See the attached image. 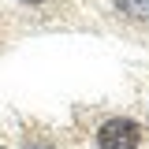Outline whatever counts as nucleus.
<instances>
[{
  "label": "nucleus",
  "instance_id": "obj_3",
  "mask_svg": "<svg viewBox=\"0 0 149 149\" xmlns=\"http://www.w3.org/2000/svg\"><path fill=\"white\" fill-rule=\"evenodd\" d=\"M22 149H56V146H52V142H45V138H34V134H26Z\"/></svg>",
  "mask_w": 149,
  "mask_h": 149
},
{
  "label": "nucleus",
  "instance_id": "obj_4",
  "mask_svg": "<svg viewBox=\"0 0 149 149\" xmlns=\"http://www.w3.org/2000/svg\"><path fill=\"white\" fill-rule=\"evenodd\" d=\"M19 4H26V8H45L49 0H19Z\"/></svg>",
  "mask_w": 149,
  "mask_h": 149
},
{
  "label": "nucleus",
  "instance_id": "obj_2",
  "mask_svg": "<svg viewBox=\"0 0 149 149\" xmlns=\"http://www.w3.org/2000/svg\"><path fill=\"white\" fill-rule=\"evenodd\" d=\"M116 11L130 22H149V0H112Z\"/></svg>",
  "mask_w": 149,
  "mask_h": 149
},
{
  "label": "nucleus",
  "instance_id": "obj_5",
  "mask_svg": "<svg viewBox=\"0 0 149 149\" xmlns=\"http://www.w3.org/2000/svg\"><path fill=\"white\" fill-rule=\"evenodd\" d=\"M0 149H8V146H0Z\"/></svg>",
  "mask_w": 149,
  "mask_h": 149
},
{
  "label": "nucleus",
  "instance_id": "obj_1",
  "mask_svg": "<svg viewBox=\"0 0 149 149\" xmlns=\"http://www.w3.org/2000/svg\"><path fill=\"white\" fill-rule=\"evenodd\" d=\"M97 149H138L142 146V123H134L130 116H112L97 127Z\"/></svg>",
  "mask_w": 149,
  "mask_h": 149
}]
</instances>
